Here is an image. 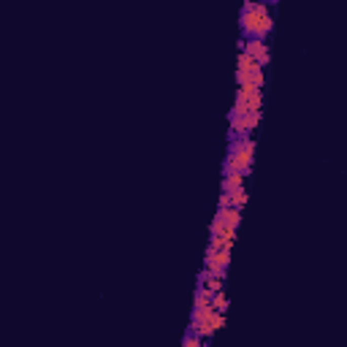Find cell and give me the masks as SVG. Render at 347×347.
<instances>
[{
    "mask_svg": "<svg viewBox=\"0 0 347 347\" xmlns=\"http://www.w3.org/2000/svg\"><path fill=\"white\" fill-rule=\"evenodd\" d=\"M239 27L244 38H269L271 27H274V19L269 14V3H263V0H247L244 3V9L239 14Z\"/></svg>",
    "mask_w": 347,
    "mask_h": 347,
    "instance_id": "obj_1",
    "label": "cell"
},
{
    "mask_svg": "<svg viewBox=\"0 0 347 347\" xmlns=\"http://www.w3.org/2000/svg\"><path fill=\"white\" fill-rule=\"evenodd\" d=\"M252 157H255V141H252V136L231 138V144H228V157H225V171L250 174Z\"/></svg>",
    "mask_w": 347,
    "mask_h": 347,
    "instance_id": "obj_2",
    "label": "cell"
},
{
    "mask_svg": "<svg viewBox=\"0 0 347 347\" xmlns=\"http://www.w3.org/2000/svg\"><path fill=\"white\" fill-rule=\"evenodd\" d=\"M206 269L212 274H220V277H225V269L231 266V247H223V250H206Z\"/></svg>",
    "mask_w": 347,
    "mask_h": 347,
    "instance_id": "obj_3",
    "label": "cell"
},
{
    "mask_svg": "<svg viewBox=\"0 0 347 347\" xmlns=\"http://www.w3.org/2000/svg\"><path fill=\"white\" fill-rule=\"evenodd\" d=\"M244 52H250L260 65H269V60H271L269 44H266L263 38H244Z\"/></svg>",
    "mask_w": 347,
    "mask_h": 347,
    "instance_id": "obj_4",
    "label": "cell"
},
{
    "mask_svg": "<svg viewBox=\"0 0 347 347\" xmlns=\"http://www.w3.org/2000/svg\"><path fill=\"white\" fill-rule=\"evenodd\" d=\"M217 220H223L225 225H231V228H239L241 223V209H236V206H217Z\"/></svg>",
    "mask_w": 347,
    "mask_h": 347,
    "instance_id": "obj_5",
    "label": "cell"
},
{
    "mask_svg": "<svg viewBox=\"0 0 347 347\" xmlns=\"http://www.w3.org/2000/svg\"><path fill=\"white\" fill-rule=\"evenodd\" d=\"M223 280L225 277H220V274H212L209 269H203L201 277H198V285H203L206 290H212V293H217V290H223Z\"/></svg>",
    "mask_w": 347,
    "mask_h": 347,
    "instance_id": "obj_6",
    "label": "cell"
},
{
    "mask_svg": "<svg viewBox=\"0 0 347 347\" xmlns=\"http://www.w3.org/2000/svg\"><path fill=\"white\" fill-rule=\"evenodd\" d=\"M244 177H247V174H241V171H225L223 190L225 193H233V190H239V187H244Z\"/></svg>",
    "mask_w": 347,
    "mask_h": 347,
    "instance_id": "obj_7",
    "label": "cell"
},
{
    "mask_svg": "<svg viewBox=\"0 0 347 347\" xmlns=\"http://www.w3.org/2000/svg\"><path fill=\"white\" fill-rule=\"evenodd\" d=\"M258 68H263V65H260V62L255 60V57H252V54L250 52H239V57H236V71H247V74H252V71H258Z\"/></svg>",
    "mask_w": 347,
    "mask_h": 347,
    "instance_id": "obj_8",
    "label": "cell"
},
{
    "mask_svg": "<svg viewBox=\"0 0 347 347\" xmlns=\"http://www.w3.org/2000/svg\"><path fill=\"white\" fill-rule=\"evenodd\" d=\"M212 236H225V239H231V241H236V228H231V225H225L223 220H212Z\"/></svg>",
    "mask_w": 347,
    "mask_h": 347,
    "instance_id": "obj_9",
    "label": "cell"
},
{
    "mask_svg": "<svg viewBox=\"0 0 347 347\" xmlns=\"http://www.w3.org/2000/svg\"><path fill=\"white\" fill-rule=\"evenodd\" d=\"M212 298H215V293L212 290H206L203 285H198V290H195V296H193V306H206V304H212Z\"/></svg>",
    "mask_w": 347,
    "mask_h": 347,
    "instance_id": "obj_10",
    "label": "cell"
},
{
    "mask_svg": "<svg viewBox=\"0 0 347 347\" xmlns=\"http://www.w3.org/2000/svg\"><path fill=\"white\" fill-rule=\"evenodd\" d=\"M258 125H260V112H247L244 114V130H247V136L258 128Z\"/></svg>",
    "mask_w": 347,
    "mask_h": 347,
    "instance_id": "obj_11",
    "label": "cell"
},
{
    "mask_svg": "<svg viewBox=\"0 0 347 347\" xmlns=\"http://www.w3.org/2000/svg\"><path fill=\"white\" fill-rule=\"evenodd\" d=\"M182 344H185V347H201V344H203V336L198 334V331H193V328H190V331L185 334Z\"/></svg>",
    "mask_w": 347,
    "mask_h": 347,
    "instance_id": "obj_12",
    "label": "cell"
},
{
    "mask_svg": "<svg viewBox=\"0 0 347 347\" xmlns=\"http://www.w3.org/2000/svg\"><path fill=\"white\" fill-rule=\"evenodd\" d=\"M244 203H247V190H244V187H239V190L231 193V206L244 209Z\"/></svg>",
    "mask_w": 347,
    "mask_h": 347,
    "instance_id": "obj_13",
    "label": "cell"
},
{
    "mask_svg": "<svg viewBox=\"0 0 347 347\" xmlns=\"http://www.w3.org/2000/svg\"><path fill=\"white\" fill-rule=\"evenodd\" d=\"M212 306H215L217 312H225V309H228V296H225V290H217L215 298H212Z\"/></svg>",
    "mask_w": 347,
    "mask_h": 347,
    "instance_id": "obj_14",
    "label": "cell"
},
{
    "mask_svg": "<svg viewBox=\"0 0 347 347\" xmlns=\"http://www.w3.org/2000/svg\"><path fill=\"white\" fill-rule=\"evenodd\" d=\"M220 206H231V193L220 190Z\"/></svg>",
    "mask_w": 347,
    "mask_h": 347,
    "instance_id": "obj_15",
    "label": "cell"
}]
</instances>
